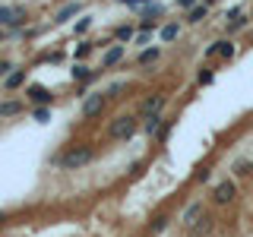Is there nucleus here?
<instances>
[{
    "mask_svg": "<svg viewBox=\"0 0 253 237\" xmlns=\"http://www.w3.org/2000/svg\"><path fill=\"white\" fill-rule=\"evenodd\" d=\"M209 3H215V0H206V6H209Z\"/></svg>",
    "mask_w": 253,
    "mask_h": 237,
    "instance_id": "f704fd0d",
    "label": "nucleus"
},
{
    "mask_svg": "<svg viewBox=\"0 0 253 237\" xmlns=\"http://www.w3.org/2000/svg\"><path fill=\"white\" fill-rule=\"evenodd\" d=\"M70 76H73L76 82H89V79H92V70L85 67V63H76V67L70 70Z\"/></svg>",
    "mask_w": 253,
    "mask_h": 237,
    "instance_id": "9b49d317",
    "label": "nucleus"
},
{
    "mask_svg": "<svg viewBox=\"0 0 253 237\" xmlns=\"http://www.w3.org/2000/svg\"><path fill=\"white\" fill-rule=\"evenodd\" d=\"M22 82H26V70H16V73H10V76L3 79V85H6V89H19Z\"/></svg>",
    "mask_w": 253,
    "mask_h": 237,
    "instance_id": "f8f14e48",
    "label": "nucleus"
},
{
    "mask_svg": "<svg viewBox=\"0 0 253 237\" xmlns=\"http://www.w3.org/2000/svg\"><path fill=\"white\" fill-rule=\"evenodd\" d=\"M165 225H168V218H165V215L152 218V221H149V234H158V231H165Z\"/></svg>",
    "mask_w": 253,
    "mask_h": 237,
    "instance_id": "f3484780",
    "label": "nucleus"
},
{
    "mask_svg": "<svg viewBox=\"0 0 253 237\" xmlns=\"http://www.w3.org/2000/svg\"><path fill=\"white\" fill-rule=\"evenodd\" d=\"M158 60V47H146V51L139 54V63L142 67H149V63H155Z\"/></svg>",
    "mask_w": 253,
    "mask_h": 237,
    "instance_id": "4468645a",
    "label": "nucleus"
},
{
    "mask_svg": "<svg viewBox=\"0 0 253 237\" xmlns=\"http://www.w3.org/2000/svg\"><path fill=\"white\" fill-rule=\"evenodd\" d=\"M26 19V10L22 6H0V26H19V22Z\"/></svg>",
    "mask_w": 253,
    "mask_h": 237,
    "instance_id": "7ed1b4c3",
    "label": "nucleus"
},
{
    "mask_svg": "<svg viewBox=\"0 0 253 237\" xmlns=\"http://www.w3.org/2000/svg\"><path fill=\"white\" fill-rule=\"evenodd\" d=\"M0 41H3V32H0Z\"/></svg>",
    "mask_w": 253,
    "mask_h": 237,
    "instance_id": "c9c22d12",
    "label": "nucleus"
},
{
    "mask_svg": "<svg viewBox=\"0 0 253 237\" xmlns=\"http://www.w3.org/2000/svg\"><path fill=\"white\" fill-rule=\"evenodd\" d=\"M165 126H168V120H165V117H146V133L149 136H158L162 139V133H165Z\"/></svg>",
    "mask_w": 253,
    "mask_h": 237,
    "instance_id": "9d476101",
    "label": "nucleus"
},
{
    "mask_svg": "<svg viewBox=\"0 0 253 237\" xmlns=\"http://www.w3.org/2000/svg\"><path fill=\"white\" fill-rule=\"evenodd\" d=\"M126 89V82H114V85H111V89H108V95H121Z\"/></svg>",
    "mask_w": 253,
    "mask_h": 237,
    "instance_id": "bb28decb",
    "label": "nucleus"
},
{
    "mask_svg": "<svg viewBox=\"0 0 253 237\" xmlns=\"http://www.w3.org/2000/svg\"><path fill=\"white\" fill-rule=\"evenodd\" d=\"M177 35H180V26H177V22H171V26L162 29V38H165V41H174Z\"/></svg>",
    "mask_w": 253,
    "mask_h": 237,
    "instance_id": "dca6fc26",
    "label": "nucleus"
},
{
    "mask_svg": "<svg viewBox=\"0 0 253 237\" xmlns=\"http://www.w3.org/2000/svg\"><path fill=\"white\" fill-rule=\"evenodd\" d=\"M133 133H136V117H130V114H121V117H114L108 126V136L111 139H130Z\"/></svg>",
    "mask_w": 253,
    "mask_h": 237,
    "instance_id": "f03ea898",
    "label": "nucleus"
},
{
    "mask_svg": "<svg viewBox=\"0 0 253 237\" xmlns=\"http://www.w3.org/2000/svg\"><path fill=\"white\" fill-rule=\"evenodd\" d=\"M162 108H165V95H152V98L142 101V114H146V117H155Z\"/></svg>",
    "mask_w": 253,
    "mask_h": 237,
    "instance_id": "1a4fd4ad",
    "label": "nucleus"
},
{
    "mask_svg": "<svg viewBox=\"0 0 253 237\" xmlns=\"http://www.w3.org/2000/svg\"><path fill=\"white\" fill-rule=\"evenodd\" d=\"M142 16H146V19H158V16H162V6H158V3L142 6Z\"/></svg>",
    "mask_w": 253,
    "mask_h": 237,
    "instance_id": "a211bd4d",
    "label": "nucleus"
},
{
    "mask_svg": "<svg viewBox=\"0 0 253 237\" xmlns=\"http://www.w3.org/2000/svg\"><path fill=\"white\" fill-rule=\"evenodd\" d=\"M89 26H92V19H89V16H85V19H79V22H76V32H79V35H83V32H89Z\"/></svg>",
    "mask_w": 253,
    "mask_h": 237,
    "instance_id": "393cba45",
    "label": "nucleus"
},
{
    "mask_svg": "<svg viewBox=\"0 0 253 237\" xmlns=\"http://www.w3.org/2000/svg\"><path fill=\"white\" fill-rule=\"evenodd\" d=\"M244 26H247V19H234L231 26H228V32H237V29H244Z\"/></svg>",
    "mask_w": 253,
    "mask_h": 237,
    "instance_id": "c756f323",
    "label": "nucleus"
},
{
    "mask_svg": "<svg viewBox=\"0 0 253 237\" xmlns=\"http://www.w3.org/2000/svg\"><path fill=\"white\" fill-rule=\"evenodd\" d=\"M124 54H126V44H114V47H108L105 57H101V67H114L117 60H124Z\"/></svg>",
    "mask_w": 253,
    "mask_h": 237,
    "instance_id": "6e6552de",
    "label": "nucleus"
},
{
    "mask_svg": "<svg viewBox=\"0 0 253 237\" xmlns=\"http://www.w3.org/2000/svg\"><path fill=\"white\" fill-rule=\"evenodd\" d=\"M149 38H152V32H139V38H136V44H149Z\"/></svg>",
    "mask_w": 253,
    "mask_h": 237,
    "instance_id": "2f4dec72",
    "label": "nucleus"
},
{
    "mask_svg": "<svg viewBox=\"0 0 253 237\" xmlns=\"http://www.w3.org/2000/svg\"><path fill=\"white\" fill-rule=\"evenodd\" d=\"M101 108H105V95L95 92V95H89V98L83 101V117H95V114H101Z\"/></svg>",
    "mask_w": 253,
    "mask_h": 237,
    "instance_id": "39448f33",
    "label": "nucleus"
},
{
    "mask_svg": "<svg viewBox=\"0 0 253 237\" xmlns=\"http://www.w3.org/2000/svg\"><path fill=\"white\" fill-rule=\"evenodd\" d=\"M3 221H6V212H0V225H3Z\"/></svg>",
    "mask_w": 253,
    "mask_h": 237,
    "instance_id": "72a5a7b5",
    "label": "nucleus"
},
{
    "mask_svg": "<svg viewBox=\"0 0 253 237\" xmlns=\"http://www.w3.org/2000/svg\"><path fill=\"white\" fill-rule=\"evenodd\" d=\"M22 111V101H0V117H13Z\"/></svg>",
    "mask_w": 253,
    "mask_h": 237,
    "instance_id": "ddd939ff",
    "label": "nucleus"
},
{
    "mask_svg": "<svg viewBox=\"0 0 253 237\" xmlns=\"http://www.w3.org/2000/svg\"><path fill=\"white\" fill-rule=\"evenodd\" d=\"M212 199H215L218 205L231 202V199H234V184H231V180H221V184H215V193H212Z\"/></svg>",
    "mask_w": 253,
    "mask_h": 237,
    "instance_id": "423d86ee",
    "label": "nucleus"
},
{
    "mask_svg": "<svg viewBox=\"0 0 253 237\" xmlns=\"http://www.w3.org/2000/svg\"><path fill=\"white\" fill-rule=\"evenodd\" d=\"M95 158V149L92 146H73L67 155L60 158V168L63 171H76V168H83V164H89Z\"/></svg>",
    "mask_w": 253,
    "mask_h": 237,
    "instance_id": "f257e3e1",
    "label": "nucleus"
},
{
    "mask_svg": "<svg viewBox=\"0 0 253 237\" xmlns=\"http://www.w3.org/2000/svg\"><path fill=\"white\" fill-rule=\"evenodd\" d=\"M10 70H13L10 60H0V76H10Z\"/></svg>",
    "mask_w": 253,
    "mask_h": 237,
    "instance_id": "cd10ccee",
    "label": "nucleus"
},
{
    "mask_svg": "<svg viewBox=\"0 0 253 237\" xmlns=\"http://www.w3.org/2000/svg\"><path fill=\"white\" fill-rule=\"evenodd\" d=\"M200 212H203V205H190V209H187V225H196Z\"/></svg>",
    "mask_w": 253,
    "mask_h": 237,
    "instance_id": "412c9836",
    "label": "nucleus"
},
{
    "mask_svg": "<svg viewBox=\"0 0 253 237\" xmlns=\"http://www.w3.org/2000/svg\"><path fill=\"white\" fill-rule=\"evenodd\" d=\"M117 3H126V6H136V10H142V6H149L152 0H117Z\"/></svg>",
    "mask_w": 253,
    "mask_h": 237,
    "instance_id": "b1692460",
    "label": "nucleus"
},
{
    "mask_svg": "<svg viewBox=\"0 0 253 237\" xmlns=\"http://www.w3.org/2000/svg\"><path fill=\"white\" fill-rule=\"evenodd\" d=\"M89 51H92V44H79V47H76V57H85Z\"/></svg>",
    "mask_w": 253,
    "mask_h": 237,
    "instance_id": "7c9ffc66",
    "label": "nucleus"
},
{
    "mask_svg": "<svg viewBox=\"0 0 253 237\" xmlns=\"http://www.w3.org/2000/svg\"><path fill=\"white\" fill-rule=\"evenodd\" d=\"M206 16H209V6H193V10H190V22H203L206 19Z\"/></svg>",
    "mask_w": 253,
    "mask_h": 237,
    "instance_id": "2eb2a0df",
    "label": "nucleus"
},
{
    "mask_svg": "<svg viewBox=\"0 0 253 237\" xmlns=\"http://www.w3.org/2000/svg\"><path fill=\"white\" fill-rule=\"evenodd\" d=\"M193 180H200V184H206V180H209V168H200L193 174Z\"/></svg>",
    "mask_w": 253,
    "mask_h": 237,
    "instance_id": "a878e982",
    "label": "nucleus"
},
{
    "mask_svg": "<svg viewBox=\"0 0 253 237\" xmlns=\"http://www.w3.org/2000/svg\"><path fill=\"white\" fill-rule=\"evenodd\" d=\"M247 168H250V161H237V164H234V171H237V174H250Z\"/></svg>",
    "mask_w": 253,
    "mask_h": 237,
    "instance_id": "c85d7f7f",
    "label": "nucleus"
},
{
    "mask_svg": "<svg viewBox=\"0 0 253 237\" xmlns=\"http://www.w3.org/2000/svg\"><path fill=\"white\" fill-rule=\"evenodd\" d=\"M218 54H221L225 60H228V57H234V44H231V41H218Z\"/></svg>",
    "mask_w": 253,
    "mask_h": 237,
    "instance_id": "aec40b11",
    "label": "nucleus"
},
{
    "mask_svg": "<svg viewBox=\"0 0 253 237\" xmlns=\"http://www.w3.org/2000/svg\"><path fill=\"white\" fill-rule=\"evenodd\" d=\"M114 38H117V41H130V38H133V29L130 26H121V29L114 32Z\"/></svg>",
    "mask_w": 253,
    "mask_h": 237,
    "instance_id": "6ab92c4d",
    "label": "nucleus"
},
{
    "mask_svg": "<svg viewBox=\"0 0 253 237\" xmlns=\"http://www.w3.org/2000/svg\"><path fill=\"white\" fill-rule=\"evenodd\" d=\"M32 117H35L38 123H47V120H51V108H38V111H35Z\"/></svg>",
    "mask_w": 253,
    "mask_h": 237,
    "instance_id": "4be33fe9",
    "label": "nucleus"
},
{
    "mask_svg": "<svg viewBox=\"0 0 253 237\" xmlns=\"http://www.w3.org/2000/svg\"><path fill=\"white\" fill-rule=\"evenodd\" d=\"M193 3L196 0H180V6H187V10H193Z\"/></svg>",
    "mask_w": 253,
    "mask_h": 237,
    "instance_id": "473e14b6",
    "label": "nucleus"
},
{
    "mask_svg": "<svg viewBox=\"0 0 253 237\" xmlns=\"http://www.w3.org/2000/svg\"><path fill=\"white\" fill-rule=\"evenodd\" d=\"M196 82H200V85H209L212 82V70H200V73H196Z\"/></svg>",
    "mask_w": 253,
    "mask_h": 237,
    "instance_id": "5701e85b",
    "label": "nucleus"
},
{
    "mask_svg": "<svg viewBox=\"0 0 253 237\" xmlns=\"http://www.w3.org/2000/svg\"><path fill=\"white\" fill-rule=\"evenodd\" d=\"M26 98H29V101H35V105H42V108H47V105L54 101V95L47 92L44 85H29V89H26Z\"/></svg>",
    "mask_w": 253,
    "mask_h": 237,
    "instance_id": "20e7f679",
    "label": "nucleus"
},
{
    "mask_svg": "<svg viewBox=\"0 0 253 237\" xmlns=\"http://www.w3.org/2000/svg\"><path fill=\"white\" fill-rule=\"evenodd\" d=\"M79 13H83V3H79V0H73V3L60 6L57 16H54V22H70V19H73V16H79Z\"/></svg>",
    "mask_w": 253,
    "mask_h": 237,
    "instance_id": "0eeeda50",
    "label": "nucleus"
}]
</instances>
